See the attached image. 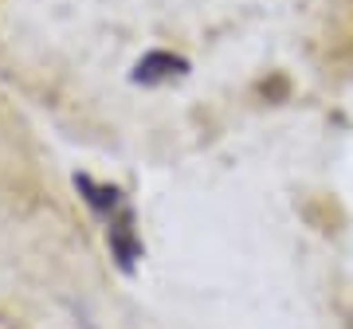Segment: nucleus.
<instances>
[{
  "mask_svg": "<svg viewBox=\"0 0 353 329\" xmlns=\"http://www.w3.org/2000/svg\"><path fill=\"white\" fill-rule=\"evenodd\" d=\"M106 247H110L118 270H134L141 259V240H138V220H134V208H118V212L106 220Z\"/></svg>",
  "mask_w": 353,
  "mask_h": 329,
  "instance_id": "f257e3e1",
  "label": "nucleus"
},
{
  "mask_svg": "<svg viewBox=\"0 0 353 329\" xmlns=\"http://www.w3.org/2000/svg\"><path fill=\"white\" fill-rule=\"evenodd\" d=\"M185 75H189V59L176 51H145L134 67V83H141V87H161V83H173Z\"/></svg>",
  "mask_w": 353,
  "mask_h": 329,
  "instance_id": "f03ea898",
  "label": "nucleus"
},
{
  "mask_svg": "<svg viewBox=\"0 0 353 329\" xmlns=\"http://www.w3.org/2000/svg\"><path fill=\"white\" fill-rule=\"evenodd\" d=\"M75 189L83 192V200H87L99 215H106V220H110L118 208H126V200H122V189H114V184H99V180L87 177V173H79V177H75Z\"/></svg>",
  "mask_w": 353,
  "mask_h": 329,
  "instance_id": "7ed1b4c3",
  "label": "nucleus"
},
{
  "mask_svg": "<svg viewBox=\"0 0 353 329\" xmlns=\"http://www.w3.org/2000/svg\"><path fill=\"white\" fill-rule=\"evenodd\" d=\"M255 90H259V98H267V102H287L290 98V78L275 71V75H267Z\"/></svg>",
  "mask_w": 353,
  "mask_h": 329,
  "instance_id": "20e7f679",
  "label": "nucleus"
},
{
  "mask_svg": "<svg viewBox=\"0 0 353 329\" xmlns=\"http://www.w3.org/2000/svg\"><path fill=\"white\" fill-rule=\"evenodd\" d=\"M345 329H353V306H350V314H345Z\"/></svg>",
  "mask_w": 353,
  "mask_h": 329,
  "instance_id": "39448f33",
  "label": "nucleus"
}]
</instances>
